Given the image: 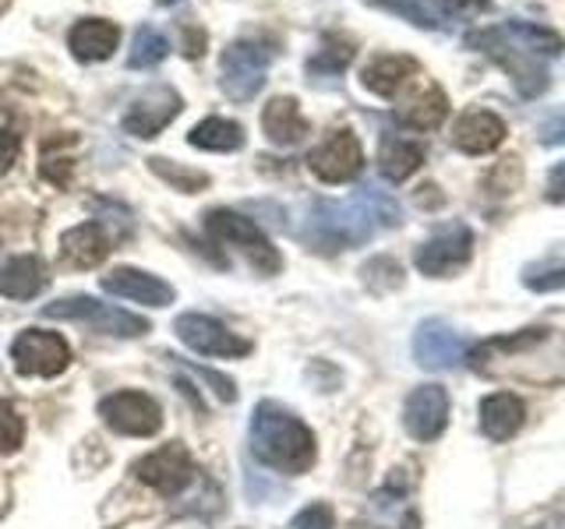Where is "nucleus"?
<instances>
[{
    "label": "nucleus",
    "instance_id": "obj_13",
    "mask_svg": "<svg viewBox=\"0 0 565 529\" xmlns=\"http://www.w3.org/2000/svg\"><path fill=\"white\" fill-rule=\"evenodd\" d=\"M135 476L141 484H149L159 494L173 498V494H181L191 484V455L181 441H170V445L141 455L135 463Z\"/></svg>",
    "mask_w": 565,
    "mask_h": 529
},
{
    "label": "nucleus",
    "instance_id": "obj_9",
    "mask_svg": "<svg viewBox=\"0 0 565 529\" xmlns=\"http://www.w3.org/2000/svg\"><path fill=\"white\" fill-rule=\"evenodd\" d=\"M99 417L106 428L131 438H152L163 428V406L146 392H114L99 402Z\"/></svg>",
    "mask_w": 565,
    "mask_h": 529
},
{
    "label": "nucleus",
    "instance_id": "obj_27",
    "mask_svg": "<svg viewBox=\"0 0 565 529\" xmlns=\"http://www.w3.org/2000/svg\"><path fill=\"white\" fill-rule=\"evenodd\" d=\"M523 287L534 293H555L565 290V244H558L555 251H547L544 258L523 264Z\"/></svg>",
    "mask_w": 565,
    "mask_h": 529
},
{
    "label": "nucleus",
    "instance_id": "obj_11",
    "mask_svg": "<svg viewBox=\"0 0 565 529\" xmlns=\"http://www.w3.org/2000/svg\"><path fill=\"white\" fill-rule=\"evenodd\" d=\"M308 166L318 181L326 184H347L353 181L361 170H364V152H361V141L353 131H332L322 145L311 149L308 155Z\"/></svg>",
    "mask_w": 565,
    "mask_h": 529
},
{
    "label": "nucleus",
    "instance_id": "obj_30",
    "mask_svg": "<svg viewBox=\"0 0 565 529\" xmlns=\"http://www.w3.org/2000/svg\"><path fill=\"white\" fill-rule=\"evenodd\" d=\"M78 141L71 134H57L43 141V176H50L53 184H67V170H71V149Z\"/></svg>",
    "mask_w": 565,
    "mask_h": 529
},
{
    "label": "nucleus",
    "instance_id": "obj_28",
    "mask_svg": "<svg viewBox=\"0 0 565 529\" xmlns=\"http://www.w3.org/2000/svg\"><path fill=\"white\" fill-rule=\"evenodd\" d=\"M167 53H170V43H167V35L146 25V29H138L135 43H131V53H128V67H135V71L156 67L159 61L167 57Z\"/></svg>",
    "mask_w": 565,
    "mask_h": 529
},
{
    "label": "nucleus",
    "instance_id": "obj_4",
    "mask_svg": "<svg viewBox=\"0 0 565 529\" xmlns=\"http://www.w3.org/2000/svg\"><path fill=\"white\" fill-rule=\"evenodd\" d=\"M46 317L53 322H78V325H88L103 335H117V339H138V335H146L152 325L146 317H138L131 311H120L114 304H99L93 296H64V300H53V304L43 307Z\"/></svg>",
    "mask_w": 565,
    "mask_h": 529
},
{
    "label": "nucleus",
    "instance_id": "obj_2",
    "mask_svg": "<svg viewBox=\"0 0 565 529\" xmlns=\"http://www.w3.org/2000/svg\"><path fill=\"white\" fill-rule=\"evenodd\" d=\"M252 455L276 473H308L315 466V434L279 402H258L252 413Z\"/></svg>",
    "mask_w": 565,
    "mask_h": 529
},
{
    "label": "nucleus",
    "instance_id": "obj_33",
    "mask_svg": "<svg viewBox=\"0 0 565 529\" xmlns=\"http://www.w3.org/2000/svg\"><path fill=\"white\" fill-rule=\"evenodd\" d=\"M22 438H25L22 417H18V410L8 399H0V455H11L18 445H22Z\"/></svg>",
    "mask_w": 565,
    "mask_h": 529
},
{
    "label": "nucleus",
    "instance_id": "obj_35",
    "mask_svg": "<svg viewBox=\"0 0 565 529\" xmlns=\"http://www.w3.org/2000/svg\"><path fill=\"white\" fill-rule=\"evenodd\" d=\"M188 370H194L199 378H205V381L212 385V392H216L223 402H237V385L230 381L226 375H216V370H209V367H202V364H188Z\"/></svg>",
    "mask_w": 565,
    "mask_h": 529
},
{
    "label": "nucleus",
    "instance_id": "obj_12",
    "mask_svg": "<svg viewBox=\"0 0 565 529\" xmlns=\"http://www.w3.org/2000/svg\"><path fill=\"white\" fill-rule=\"evenodd\" d=\"M467 339L441 317H428L414 332V357L424 370H452L467 360Z\"/></svg>",
    "mask_w": 565,
    "mask_h": 529
},
{
    "label": "nucleus",
    "instance_id": "obj_20",
    "mask_svg": "<svg viewBox=\"0 0 565 529\" xmlns=\"http://www.w3.org/2000/svg\"><path fill=\"white\" fill-rule=\"evenodd\" d=\"M110 255V237L99 223H82L61 237V258L71 269H96Z\"/></svg>",
    "mask_w": 565,
    "mask_h": 529
},
{
    "label": "nucleus",
    "instance_id": "obj_32",
    "mask_svg": "<svg viewBox=\"0 0 565 529\" xmlns=\"http://www.w3.org/2000/svg\"><path fill=\"white\" fill-rule=\"evenodd\" d=\"M367 4L393 11V14L406 18V22L417 25V29H438V18L431 14L428 0H367Z\"/></svg>",
    "mask_w": 565,
    "mask_h": 529
},
{
    "label": "nucleus",
    "instance_id": "obj_22",
    "mask_svg": "<svg viewBox=\"0 0 565 529\" xmlns=\"http://www.w3.org/2000/svg\"><path fill=\"white\" fill-rule=\"evenodd\" d=\"M120 43V29L114 22H103V18H82V22L71 29L67 46L78 61L93 64V61H106Z\"/></svg>",
    "mask_w": 565,
    "mask_h": 529
},
{
    "label": "nucleus",
    "instance_id": "obj_26",
    "mask_svg": "<svg viewBox=\"0 0 565 529\" xmlns=\"http://www.w3.org/2000/svg\"><path fill=\"white\" fill-rule=\"evenodd\" d=\"M424 163V149L411 138H385L382 141V152H379V166H382V176H388L393 184L406 181V176H414Z\"/></svg>",
    "mask_w": 565,
    "mask_h": 529
},
{
    "label": "nucleus",
    "instance_id": "obj_25",
    "mask_svg": "<svg viewBox=\"0 0 565 529\" xmlns=\"http://www.w3.org/2000/svg\"><path fill=\"white\" fill-rule=\"evenodd\" d=\"M188 141L194 149H205V152H237L244 145V128L237 120H226V117H205L202 123H194L188 131Z\"/></svg>",
    "mask_w": 565,
    "mask_h": 529
},
{
    "label": "nucleus",
    "instance_id": "obj_10",
    "mask_svg": "<svg viewBox=\"0 0 565 529\" xmlns=\"http://www.w3.org/2000/svg\"><path fill=\"white\" fill-rule=\"evenodd\" d=\"M173 332L181 335L188 349L205 353V357H244V353H252V343L209 314H181L173 322Z\"/></svg>",
    "mask_w": 565,
    "mask_h": 529
},
{
    "label": "nucleus",
    "instance_id": "obj_36",
    "mask_svg": "<svg viewBox=\"0 0 565 529\" xmlns=\"http://www.w3.org/2000/svg\"><path fill=\"white\" fill-rule=\"evenodd\" d=\"M290 529H332V508L329 505H308L290 522Z\"/></svg>",
    "mask_w": 565,
    "mask_h": 529
},
{
    "label": "nucleus",
    "instance_id": "obj_17",
    "mask_svg": "<svg viewBox=\"0 0 565 529\" xmlns=\"http://www.w3.org/2000/svg\"><path fill=\"white\" fill-rule=\"evenodd\" d=\"M505 141V123L491 110H467L452 128V145L467 155H488Z\"/></svg>",
    "mask_w": 565,
    "mask_h": 529
},
{
    "label": "nucleus",
    "instance_id": "obj_37",
    "mask_svg": "<svg viewBox=\"0 0 565 529\" xmlns=\"http://www.w3.org/2000/svg\"><path fill=\"white\" fill-rule=\"evenodd\" d=\"M18 149H22V141H18V134H14V131H0V176H4V173L14 166Z\"/></svg>",
    "mask_w": 565,
    "mask_h": 529
},
{
    "label": "nucleus",
    "instance_id": "obj_8",
    "mask_svg": "<svg viewBox=\"0 0 565 529\" xmlns=\"http://www.w3.org/2000/svg\"><path fill=\"white\" fill-rule=\"evenodd\" d=\"M473 251V234L463 223H449L435 229V234L417 247L414 264L431 279H446L452 272H459L470 261Z\"/></svg>",
    "mask_w": 565,
    "mask_h": 529
},
{
    "label": "nucleus",
    "instance_id": "obj_18",
    "mask_svg": "<svg viewBox=\"0 0 565 529\" xmlns=\"http://www.w3.org/2000/svg\"><path fill=\"white\" fill-rule=\"evenodd\" d=\"M446 114H449L446 93H441L435 82L417 78V88L403 99V106L396 110V120L411 131H435L438 123L446 120Z\"/></svg>",
    "mask_w": 565,
    "mask_h": 529
},
{
    "label": "nucleus",
    "instance_id": "obj_21",
    "mask_svg": "<svg viewBox=\"0 0 565 529\" xmlns=\"http://www.w3.org/2000/svg\"><path fill=\"white\" fill-rule=\"evenodd\" d=\"M477 417H481L484 438H491V441H509L512 434L523 428L526 406H523L520 396H512V392H494V396L481 399V406H477Z\"/></svg>",
    "mask_w": 565,
    "mask_h": 529
},
{
    "label": "nucleus",
    "instance_id": "obj_29",
    "mask_svg": "<svg viewBox=\"0 0 565 529\" xmlns=\"http://www.w3.org/2000/svg\"><path fill=\"white\" fill-rule=\"evenodd\" d=\"M149 170L159 176V181H167L173 191H184V194H194L209 187V176L202 170H188V166H177L173 159H149Z\"/></svg>",
    "mask_w": 565,
    "mask_h": 529
},
{
    "label": "nucleus",
    "instance_id": "obj_39",
    "mask_svg": "<svg viewBox=\"0 0 565 529\" xmlns=\"http://www.w3.org/2000/svg\"><path fill=\"white\" fill-rule=\"evenodd\" d=\"M541 141H544V145H565V114H558V117H552L544 123Z\"/></svg>",
    "mask_w": 565,
    "mask_h": 529
},
{
    "label": "nucleus",
    "instance_id": "obj_42",
    "mask_svg": "<svg viewBox=\"0 0 565 529\" xmlns=\"http://www.w3.org/2000/svg\"><path fill=\"white\" fill-rule=\"evenodd\" d=\"M8 8V0H0V11H4Z\"/></svg>",
    "mask_w": 565,
    "mask_h": 529
},
{
    "label": "nucleus",
    "instance_id": "obj_24",
    "mask_svg": "<svg viewBox=\"0 0 565 529\" xmlns=\"http://www.w3.org/2000/svg\"><path fill=\"white\" fill-rule=\"evenodd\" d=\"M46 264L43 258L35 255H18L4 264V272H0V293L8 300H32L40 296L43 287H46Z\"/></svg>",
    "mask_w": 565,
    "mask_h": 529
},
{
    "label": "nucleus",
    "instance_id": "obj_15",
    "mask_svg": "<svg viewBox=\"0 0 565 529\" xmlns=\"http://www.w3.org/2000/svg\"><path fill=\"white\" fill-rule=\"evenodd\" d=\"M403 423L417 441L441 438V431H446V423H449V392L441 385L414 388L403 406Z\"/></svg>",
    "mask_w": 565,
    "mask_h": 529
},
{
    "label": "nucleus",
    "instance_id": "obj_34",
    "mask_svg": "<svg viewBox=\"0 0 565 529\" xmlns=\"http://www.w3.org/2000/svg\"><path fill=\"white\" fill-rule=\"evenodd\" d=\"M435 18H477L488 11V0H428Z\"/></svg>",
    "mask_w": 565,
    "mask_h": 529
},
{
    "label": "nucleus",
    "instance_id": "obj_5",
    "mask_svg": "<svg viewBox=\"0 0 565 529\" xmlns=\"http://www.w3.org/2000/svg\"><path fill=\"white\" fill-rule=\"evenodd\" d=\"M273 64V50L255 40H237L223 50L220 57V88L226 99L247 102L262 93L265 71Z\"/></svg>",
    "mask_w": 565,
    "mask_h": 529
},
{
    "label": "nucleus",
    "instance_id": "obj_23",
    "mask_svg": "<svg viewBox=\"0 0 565 529\" xmlns=\"http://www.w3.org/2000/svg\"><path fill=\"white\" fill-rule=\"evenodd\" d=\"M262 128H265V134H269L273 145H282V149L297 145V141H305V134L311 131L308 120L300 117L297 99H290V96L269 99V106L262 110Z\"/></svg>",
    "mask_w": 565,
    "mask_h": 529
},
{
    "label": "nucleus",
    "instance_id": "obj_1",
    "mask_svg": "<svg viewBox=\"0 0 565 529\" xmlns=\"http://www.w3.org/2000/svg\"><path fill=\"white\" fill-rule=\"evenodd\" d=\"M403 212L396 198H388L375 184H364L350 202H315L308 223L300 229L315 251L335 255L347 247H361L375 237L379 226H399Z\"/></svg>",
    "mask_w": 565,
    "mask_h": 529
},
{
    "label": "nucleus",
    "instance_id": "obj_6",
    "mask_svg": "<svg viewBox=\"0 0 565 529\" xmlns=\"http://www.w3.org/2000/svg\"><path fill=\"white\" fill-rule=\"evenodd\" d=\"M205 229L220 244L237 247V251L255 264V272L273 276V272L282 269V258H279L276 247L269 244V237H265L252 219L237 216V212H230V208H212V212H205Z\"/></svg>",
    "mask_w": 565,
    "mask_h": 529
},
{
    "label": "nucleus",
    "instance_id": "obj_40",
    "mask_svg": "<svg viewBox=\"0 0 565 529\" xmlns=\"http://www.w3.org/2000/svg\"><path fill=\"white\" fill-rule=\"evenodd\" d=\"M399 529H420V519H417L414 511H411V516H406V519L399 522Z\"/></svg>",
    "mask_w": 565,
    "mask_h": 529
},
{
    "label": "nucleus",
    "instance_id": "obj_41",
    "mask_svg": "<svg viewBox=\"0 0 565 529\" xmlns=\"http://www.w3.org/2000/svg\"><path fill=\"white\" fill-rule=\"evenodd\" d=\"M159 4H167V8H170V4H177V0H159Z\"/></svg>",
    "mask_w": 565,
    "mask_h": 529
},
{
    "label": "nucleus",
    "instance_id": "obj_31",
    "mask_svg": "<svg viewBox=\"0 0 565 529\" xmlns=\"http://www.w3.org/2000/svg\"><path fill=\"white\" fill-rule=\"evenodd\" d=\"M350 57H353V46H350V43H343V40H329V43L311 57L308 71H311V75H332V78H335V75H340V71L350 64Z\"/></svg>",
    "mask_w": 565,
    "mask_h": 529
},
{
    "label": "nucleus",
    "instance_id": "obj_38",
    "mask_svg": "<svg viewBox=\"0 0 565 529\" xmlns=\"http://www.w3.org/2000/svg\"><path fill=\"white\" fill-rule=\"evenodd\" d=\"M544 194H547V202H555V205H562V202H565V163H558L552 173H547Z\"/></svg>",
    "mask_w": 565,
    "mask_h": 529
},
{
    "label": "nucleus",
    "instance_id": "obj_14",
    "mask_svg": "<svg viewBox=\"0 0 565 529\" xmlns=\"http://www.w3.org/2000/svg\"><path fill=\"white\" fill-rule=\"evenodd\" d=\"M181 106H184L181 96H177L170 85H156L128 106V114H124V131L149 141L181 114Z\"/></svg>",
    "mask_w": 565,
    "mask_h": 529
},
{
    "label": "nucleus",
    "instance_id": "obj_3",
    "mask_svg": "<svg viewBox=\"0 0 565 529\" xmlns=\"http://www.w3.org/2000/svg\"><path fill=\"white\" fill-rule=\"evenodd\" d=\"M467 46L488 53L491 61H499L509 71V75H512V82H516V88H520L526 99L541 96L544 88H547V71H544L541 57H537V53H530L516 40V35L509 32V25H502V29H484V32H470L467 35Z\"/></svg>",
    "mask_w": 565,
    "mask_h": 529
},
{
    "label": "nucleus",
    "instance_id": "obj_19",
    "mask_svg": "<svg viewBox=\"0 0 565 529\" xmlns=\"http://www.w3.org/2000/svg\"><path fill=\"white\" fill-rule=\"evenodd\" d=\"M417 75H420V67H417L414 57H403V53H385V57H375L361 71V82H364L367 93H375L382 99H393Z\"/></svg>",
    "mask_w": 565,
    "mask_h": 529
},
{
    "label": "nucleus",
    "instance_id": "obj_16",
    "mask_svg": "<svg viewBox=\"0 0 565 529\" xmlns=\"http://www.w3.org/2000/svg\"><path fill=\"white\" fill-rule=\"evenodd\" d=\"M99 287H103V293L135 300V304H146V307H167V304H173V287H170V282H163L159 276L141 272V269H114L110 276H99Z\"/></svg>",
    "mask_w": 565,
    "mask_h": 529
},
{
    "label": "nucleus",
    "instance_id": "obj_7",
    "mask_svg": "<svg viewBox=\"0 0 565 529\" xmlns=\"http://www.w3.org/2000/svg\"><path fill=\"white\" fill-rule=\"evenodd\" d=\"M11 360L18 375L25 378H57L71 364V349L57 332L25 328L11 343Z\"/></svg>",
    "mask_w": 565,
    "mask_h": 529
}]
</instances>
